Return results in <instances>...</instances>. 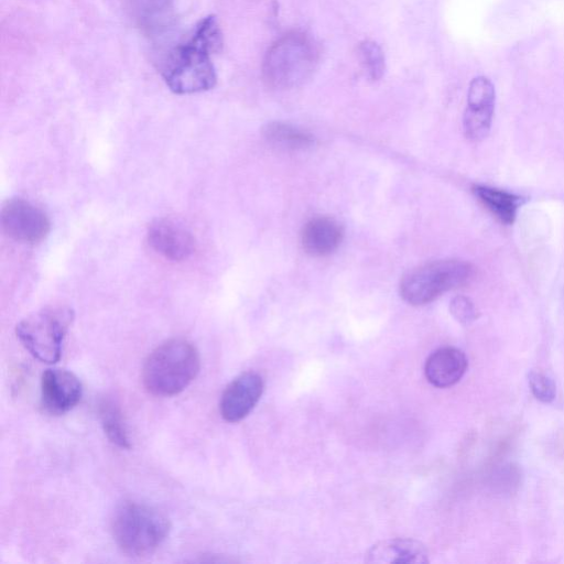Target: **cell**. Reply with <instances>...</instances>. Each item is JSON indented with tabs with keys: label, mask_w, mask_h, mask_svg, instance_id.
Returning <instances> with one entry per match:
<instances>
[{
	"label": "cell",
	"mask_w": 564,
	"mask_h": 564,
	"mask_svg": "<svg viewBox=\"0 0 564 564\" xmlns=\"http://www.w3.org/2000/svg\"><path fill=\"white\" fill-rule=\"evenodd\" d=\"M223 34L216 17L208 15L195 26L192 35L176 45L163 68V78L175 94L202 93L216 85V70L210 55L220 51Z\"/></svg>",
	"instance_id": "1"
},
{
	"label": "cell",
	"mask_w": 564,
	"mask_h": 564,
	"mask_svg": "<svg viewBox=\"0 0 564 564\" xmlns=\"http://www.w3.org/2000/svg\"><path fill=\"white\" fill-rule=\"evenodd\" d=\"M200 368L197 348L188 340L174 338L159 345L142 367V382L149 393L173 397L185 390Z\"/></svg>",
	"instance_id": "2"
},
{
	"label": "cell",
	"mask_w": 564,
	"mask_h": 564,
	"mask_svg": "<svg viewBox=\"0 0 564 564\" xmlns=\"http://www.w3.org/2000/svg\"><path fill=\"white\" fill-rule=\"evenodd\" d=\"M111 531L122 553L143 557L163 544L171 531V523L164 513L149 505L124 501L115 511Z\"/></svg>",
	"instance_id": "3"
},
{
	"label": "cell",
	"mask_w": 564,
	"mask_h": 564,
	"mask_svg": "<svg viewBox=\"0 0 564 564\" xmlns=\"http://www.w3.org/2000/svg\"><path fill=\"white\" fill-rule=\"evenodd\" d=\"M318 63L313 41L301 32H290L276 40L262 63L265 84L275 89H290L304 84Z\"/></svg>",
	"instance_id": "4"
},
{
	"label": "cell",
	"mask_w": 564,
	"mask_h": 564,
	"mask_svg": "<svg viewBox=\"0 0 564 564\" xmlns=\"http://www.w3.org/2000/svg\"><path fill=\"white\" fill-rule=\"evenodd\" d=\"M474 267L458 259L435 260L408 271L399 292L411 305H425L443 293L465 285L474 275Z\"/></svg>",
	"instance_id": "5"
},
{
	"label": "cell",
	"mask_w": 564,
	"mask_h": 564,
	"mask_svg": "<svg viewBox=\"0 0 564 564\" xmlns=\"http://www.w3.org/2000/svg\"><path fill=\"white\" fill-rule=\"evenodd\" d=\"M73 319L74 311L70 307H46L22 319L15 327V334L34 358L55 364L62 356L64 339Z\"/></svg>",
	"instance_id": "6"
},
{
	"label": "cell",
	"mask_w": 564,
	"mask_h": 564,
	"mask_svg": "<svg viewBox=\"0 0 564 564\" xmlns=\"http://www.w3.org/2000/svg\"><path fill=\"white\" fill-rule=\"evenodd\" d=\"M0 221L3 231L12 239L25 243H37L51 229L47 215L22 198H12L1 208Z\"/></svg>",
	"instance_id": "7"
},
{
	"label": "cell",
	"mask_w": 564,
	"mask_h": 564,
	"mask_svg": "<svg viewBox=\"0 0 564 564\" xmlns=\"http://www.w3.org/2000/svg\"><path fill=\"white\" fill-rule=\"evenodd\" d=\"M496 101L495 86L485 76L475 77L468 87L467 106L463 116L465 137L474 142L490 132Z\"/></svg>",
	"instance_id": "8"
},
{
	"label": "cell",
	"mask_w": 564,
	"mask_h": 564,
	"mask_svg": "<svg viewBox=\"0 0 564 564\" xmlns=\"http://www.w3.org/2000/svg\"><path fill=\"white\" fill-rule=\"evenodd\" d=\"M83 394L78 377L66 369H46L41 377V403L52 415H61L77 405Z\"/></svg>",
	"instance_id": "9"
},
{
	"label": "cell",
	"mask_w": 564,
	"mask_h": 564,
	"mask_svg": "<svg viewBox=\"0 0 564 564\" xmlns=\"http://www.w3.org/2000/svg\"><path fill=\"white\" fill-rule=\"evenodd\" d=\"M263 392V380L254 371H246L236 377L224 390L219 411L230 423L243 420L256 406Z\"/></svg>",
	"instance_id": "10"
},
{
	"label": "cell",
	"mask_w": 564,
	"mask_h": 564,
	"mask_svg": "<svg viewBox=\"0 0 564 564\" xmlns=\"http://www.w3.org/2000/svg\"><path fill=\"white\" fill-rule=\"evenodd\" d=\"M150 247L171 261H183L195 250V239L183 226L166 218L153 221L147 232Z\"/></svg>",
	"instance_id": "11"
},
{
	"label": "cell",
	"mask_w": 564,
	"mask_h": 564,
	"mask_svg": "<svg viewBox=\"0 0 564 564\" xmlns=\"http://www.w3.org/2000/svg\"><path fill=\"white\" fill-rule=\"evenodd\" d=\"M344 237L341 226L333 218L319 216L308 220L301 232L303 250L312 257L333 253Z\"/></svg>",
	"instance_id": "12"
},
{
	"label": "cell",
	"mask_w": 564,
	"mask_h": 564,
	"mask_svg": "<svg viewBox=\"0 0 564 564\" xmlns=\"http://www.w3.org/2000/svg\"><path fill=\"white\" fill-rule=\"evenodd\" d=\"M467 369L465 354L454 347H442L426 359L424 372L427 381L437 388L457 383Z\"/></svg>",
	"instance_id": "13"
},
{
	"label": "cell",
	"mask_w": 564,
	"mask_h": 564,
	"mask_svg": "<svg viewBox=\"0 0 564 564\" xmlns=\"http://www.w3.org/2000/svg\"><path fill=\"white\" fill-rule=\"evenodd\" d=\"M368 563L423 564L429 562L425 546L413 539H389L375 544L367 553Z\"/></svg>",
	"instance_id": "14"
},
{
	"label": "cell",
	"mask_w": 564,
	"mask_h": 564,
	"mask_svg": "<svg viewBox=\"0 0 564 564\" xmlns=\"http://www.w3.org/2000/svg\"><path fill=\"white\" fill-rule=\"evenodd\" d=\"M132 15L138 28L149 36H160L174 24L172 0H133Z\"/></svg>",
	"instance_id": "15"
},
{
	"label": "cell",
	"mask_w": 564,
	"mask_h": 564,
	"mask_svg": "<svg viewBox=\"0 0 564 564\" xmlns=\"http://www.w3.org/2000/svg\"><path fill=\"white\" fill-rule=\"evenodd\" d=\"M473 192L499 221L506 225L513 224L521 205L520 196L484 185H475Z\"/></svg>",
	"instance_id": "16"
},
{
	"label": "cell",
	"mask_w": 564,
	"mask_h": 564,
	"mask_svg": "<svg viewBox=\"0 0 564 564\" xmlns=\"http://www.w3.org/2000/svg\"><path fill=\"white\" fill-rule=\"evenodd\" d=\"M98 415L108 440L120 448H130V438L120 405L110 398L99 402Z\"/></svg>",
	"instance_id": "17"
},
{
	"label": "cell",
	"mask_w": 564,
	"mask_h": 564,
	"mask_svg": "<svg viewBox=\"0 0 564 564\" xmlns=\"http://www.w3.org/2000/svg\"><path fill=\"white\" fill-rule=\"evenodd\" d=\"M264 139L283 150H302L314 142L312 134L284 122H270L263 128Z\"/></svg>",
	"instance_id": "18"
},
{
	"label": "cell",
	"mask_w": 564,
	"mask_h": 564,
	"mask_svg": "<svg viewBox=\"0 0 564 564\" xmlns=\"http://www.w3.org/2000/svg\"><path fill=\"white\" fill-rule=\"evenodd\" d=\"M360 64L371 80H379L386 69L384 54L373 41L366 40L358 46Z\"/></svg>",
	"instance_id": "19"
},
{
	"label": "cell",
	"mask_w": 564,
	"mask_h": 564,
	"mask_svg": "<svg viewBox=\"0 0 564 564\" xmlns=\"http://www.w3.org/2000/svg\"><path fill=\"white\" fill-rule=\"evenodd\" d=\"M529 386L534 397L545 403L554 400L556 387L554 381L541 371L533 370L529 373Z\"/></svg>",
	"instance_id": "20"
},
{
	"label": "cell",
	"mask_w": 564,
	"mask_h": 564,
	"mask_svg": "<svg viewBox=\"0 0 564 564\" xmlns=\"http://www.w3.org/2000/svg\"><path fill=\"white\" fill-rule=\"evenodd\" d=\"M452 315L462 324H470L478 314L473 302L463 295L455 296L449 304Z\"/></svg>",
	"instance_id": "21"
}]
</instances>
